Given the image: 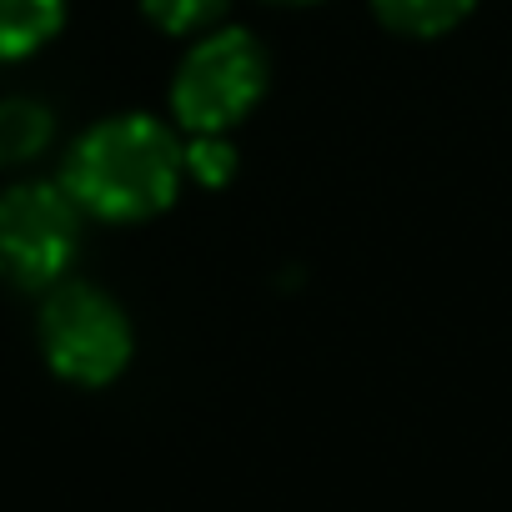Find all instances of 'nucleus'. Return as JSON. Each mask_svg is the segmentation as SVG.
Listing matches in <instances>:
<instances>
[{"mask_svg": "<svg viewBox=\"0 0 512 512\" xmlns=\"http://www.w3.org/2000/svg\"><path fill=\"white\" fill-rule=\"evenodd\" d=\"M186 151L151 116H111L96 121L66 156L61 186L71 201L101 221H141L171 206L181 186Z\"/></svg>", "mask_w": 512, "mask_h": 512, "instance_id": "obj_1", "label": "nucleus"}, {"mask_svg": "<svg viewBox=\"0 0 512 512\" xmlns=\"http://www.w3.org/2000/svg\"><path fill=\"white\" fill-rule=\"evenodd\" d=\"M36 337H41L46 367L56 377L76 382V387H106L131 362L126 312L86 282H56L51 287L41 322H36Z\"/></svg>", "mask_w": 512, "mask_h": 512, "instance_id": "obj_2", "label": "nucleus"}, {"mask_svg": "<svg viewBox=\"0 0 512 512\" xmlns=\"http://www.w3.org/2000/svg\"><path fill=\"white\" fill-rule=\"evenodd\" d=\"M267 91V56L246 31H216L191 46L171 81V111L191 136H226Z\"/></svg>", "mask_w": 512, "mask_h": 512, "instance_id": "obj_3", "label": "nucleus"}, {"mask_svg": "<svg viewBox=\"0 0 512 512\" xmlns=\"http://www.w3.org/2000/svg\"><path fill=\"white\" fill-rule=\"evenodd\" d=\"M81 206L66 186L21 181L0 191V277L11 287H56L76 262Z\"/></svg>", "mask_w": 512, "mask_h": 512, "instance_id": "obj_4", "label": "nucleus"}, {"mask_svg": "<svg viewBox=\"0 0 512 512\" xmlns=\"http://www.w3.org/2000/svg\"><path fill=\"white\" fill-rule=\"evenodd\" d=\"M56 136V116L31 101V96H11L0 101V171L11 166H31Z\"/></svg>", "mask_w": 512, "mask_h": 512, "instance_id": "obj_5", "label": "nucleus"}, {"mask_svg": "<svg viewBox=\"0 0 512 512\" xmlns=\"http://www.w3.org/2000/svg\"><path fill=\"white\" fill-rule=\"evenodd\" d=\"M66 21V0H0V61L41 51Z\"/></svg>", "mask_w": 512, "mask_h": 512, "instance_id": "obj_6", "label": "nucleus"}, {"mask_svg": "<svg viewBox=\"0 0 512 512\" xmlns=\"http://www.w3.org/2000/svg\"><path fill=\"white\" fill-rule=\"evenodd\" d=\"M372 6L382 26L402 36H442L472 11V0H372Z\"/></svg>", "mask_w": 512, "mask_h": 512, "instance_id": "obj_7", "label": "nucleus"}, {"mask_svg": "<svg viewBox=\"0 0 512 512\" xmlns=\"http://www.w3.org/2000/svg\"><path fill=\"white\" fill-rule=\"evenodd\" d=\"M221 6H226V0H146V16H151L161 31L186 36V31H201Z\"/></svg>", "mask_w": 512, "mask_h": 512, "instance_id": "obj_8", "label": "nucleus"}, {"mask_svg": "<svg viewBox=\"0 0 512 512\" xmlns=\"http://www.w3.org/2000/svg\"><path fill=\"white\" fill-rule=\"evenodd\" d=\"M186 166H191V176L196 181H206V186H221L226 176H231V146H226V136H196L191 146H186Z\"/></svg>", "mask_w": 512, "mask_h": 512, "instance_id": "obj_9", "label": "nucleus"}, {"mask_svg": "<svg viewBox=\"0 0 512 512\" xmlns=\"http://www.w3.org/2000/svg\"><path fill=\"white\" fill-rule=\"evenodd\" d=\"M277 6H302V0H277Z\"/></svg>", "mask_w": 512, "mask_h": 512, "instance_id": "obj_10", "label": "nucleus"}]
</instances>
